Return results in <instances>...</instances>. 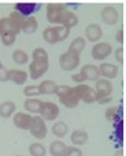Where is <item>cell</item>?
Returning <instances> with one entry per match:
<instances>
[{"instance_id":"cell-1","label":"cell","mask_w":126,"mask_h":156,"mask_svg":"<svg viewBox=\"0 0 126 156\" xmlns=\"http://www.w3.org/2000/svg\"><path fill=\"white\" fill-rule=\"evenodd\" d=\"M49 53L44 48L38 47L32 51V61L29 64L28 72L30 78L36 80L43 77L50 68Z\"/></svg>"},{"instance_id":"cell-2","label":"cell","mask_w":126,"mask_h":156,"mask_svg":"<svg viewBox=\"0 0 126 156\" xmlns=\"http://www.w3.org/2000/svg\"><path fill=\"white\" fill-rule=\"evenodd\" d=\"M56 95L60 104L67 109H75L80 104V98L77 94L75 87L70 85H58Z\"/></svg>"},{"instance_id":"cell-3","label":"cell","mask_w":126,"mask_h":156,"mask_svg":"<svg viewBox=\"0 0 126 156\" xmlns=\"http://www.w3.org/2000/svg\"><path fill=\"white\" fill-rule=\"evenodd\" d=\"M71 28L64 25L49 26L43 30V39L51 45L65 41L70 35Z\"/></svg>"},{"instance_id":"cell-4","label":"cell","mask_w":126,"mask_h":156,"mask_svg":"<svg viewBox=\"0 0 126 156\" xmlns=\"http://www.w3.org/2000/svg\"><path fill=\"white\" fill-rule=\"evenodd\" d=\"M67 7L61 3H49L46 6V18L52 24L60 25L65 9Z\"/></svg>"},{"instance_id":"cell-5","label":"cell","mask_w":126,"mask_h":156,"mask_svg":"<svg viewBox=\"0 0 126 156\" xmlns=\"http://www.w3.org/2000/svg\"><path fill=\"white\" fill-rule=\"evenodd\" d=\"M59 66L63 71L71 72L78 68L81 63V55H76L69 51L62 52L58 58Z\"/></svg>"},{"instance_id":"cell-6","label":"cell","mask_w":126,"mask_h":156,"mask_svg":"<svg viewBox=\"0 0 126 156\" xmlns=\"http://www.w3.org/2000/svg\"><path fill=\"white\" fill-rule=\"evenodd\" d=\"M113 47L107 42H97L91 48V57L97 61L107 59L113 53Z\"/></svg>"},{"instance_id":"cell-7","label":"cell","mask_w":126,"mask_h":156,"mask_svg":"<svg viewBox=\"0 0 126 156\" xmlns=\"http://www.w3.org/2000/svg\"><path fill=\"white\" fill-rule=\"evenodd\" d=\"M74 87L81 101L85 102V104H93L96 102L97 92L95 88L85 83H79Z\"/></svg>"},{"instance_id":"cell-8","label":"cell","mask_w":126,"mask_h":156,"mask_svg":"<svg viewBox=\"0 0 126 156\" xmlns=\"http://www.w3.org/2000/svg\"><path fill=\"white\" fill-rule=\"evenodd\" d=\"M31 136L37 140H44L48 135V127L46 120L40 115H34L29 129Z\"/></svg>"},{"instance_id":"cell-9","label":"cell","mask_w":126,"mask_h":156,"mask_svg":"<svg viewBox=\"0 0 126 156\" xmlns=\"http://www.w3.org/2000/svg\"><path fill=\"white\" fill-rule=\"evenodd\" d=\"M59 107L51 101H44L39 115L46 121H54L59 116Z\"/></svg>"},{"instance_id":"cell-10","label":"cell","mask_w":126,"mask_h":156,"mask_svg":"<svg viewBox=\"0 0 126 156\" xmlns=\"http://www.w3.org/2000/svg\"><path fill=\"white\" fill-rule=\"evenodd\" d=\"M32 120H33V116L29 112H15V115H13L14 125L18 129H20V130L23 131H29Z\"/></svg>"},{"instance_id":"cell-11","label":"cell","mask_w":126,"mask_h":156,"mask_svg":"<svg viewBox=\"0 0 126 156\" xmlns=\"http://www.w3.org/2000/svg\"><path fill=\"white\" fill-rule=\"evenodd\" d=\"M95 90L97 92V99L102 97H109L113 93V87L111 80L105 78H102V79H98L95 82Z\"/></svg>"},{"instance_id":"cell-12","label":"cell","mask_w":126,"mask_h":156,"mask_svg":"<svg viewBox=\"0 0 126 156\" xmlns=\"http://www.w3.org/2000/svg\"><path fill=\"white\" fill-rule=\"evenodd\" d=\"M85 39L90 43L99 42L104 35L101 26L98 23H89L85 29Z\"/></svg>"},{"instance_id":"cell-13","label":"cell","mask_w":126,"mask_h":156,"mask_svg":"<svg viewBox=\"0 0 126 156\" xmlns=\"http://www.w3.org/2000/svg\"><path fill=\"white\" fill-rule=\"evenodd\" d=\"M101 19L104 23L110 26L116 25L119 19L118 11L113 6H106L101 11Z\"/></svg>"},{"instance_id":"cell-14","label":"cell","mask_w":126,"mask_h":156,"mask_svg":"<svg viewBox=\"0 0 126 156\" xmlns=\"http://www.w3.org/2000/svg\"><path fill=\"white\" fill-rule=\"evenodd\" d=\"M80 73L81 74L86 80H89V82H96L98 79H100V71H99V67L94 65V64H85L83 67L81 68Z\"/></svg>"},{"instance_id":"cell-15","label":"cell","mask_w":126,"mask_h":156,"mask_svg":"<svg viewBox=\"0 0 126 156\" xmlns=\"http://www.w3.org/2000/svg\"><path fill=\"white\" fill-rule=\"evenodd\" d=\"M99 71L100 75L105 79L108 80H113L117 77L119 68L116 64L110 63V62H103L101 63L99 66Z\"/></svg>"},{"instance_id":"cell-16","label":"cell","mask_w":126,"mask_h":156,"mask_svg":"<svg viewBox=\"0 0 126 156\" xmlns=\"http://www.w3.org/2000/svg\"><path fill=\"white\" fill-rule=\"evenodd\" d=\"M27 78H28V74L26 71L20 69H10L8 70V80L14 83L17 85H23Z\"/></svg>"},{"instance_id":"cell-17","label":"cell","mask_w":126,"mask_h":156,"mask_svg":"<svg viewBox=\"0 0 126 156\" xmlns=\"http://www.w3.org/2000/svg\"><path fill=\"white\" fill-rule=\"evenodd\" d=\"M70 141L73 146L76 147H81L88 142V134L85 130L81 129H76L72 132L70 136Z\"/></svg>"},{"instance_id":"cell-18","label":"cell","mask_w":126,"mask_h":156,"mask_svg":"<svg viewBox=\"0 0 126 156\" xmlns=\"http://www.w3.org/2000/svg\"><path fill=\"white\" fill-rule=\"evenodd\" d=\"M43 102L44 101L34 97L26 98L23 102V108L29 114H40L41 108L43 106Z\"/></svg>"},{"instance_id":"cell-19","label":"cell","mask_w":126,"mask_h":156,"mask_svg":"<svg viewBox=\"0 0 126 156\" xmlns=\"http://www.w3.org/2000/svg\"><path fill=\"white\" fill-rule=\"evenodd\" d=\"M20 31L16 28V26L12 23L11 19L2 18L0 19V36L8 35V34H17L19 35Z\"/></svg>"},{"instance_id":"cell-20","label":"cell","mask_w":126,"mask_h":156,"mask_svg":"<svg viewBox=\"0 0 126 156\" xmlns=\"http://www.w3.org/2000/svg\"><path fill=\"white\" fill-rule=\"evenodd\" d=\"M40 7L41 5L37 3H18L16 4L15 9L21 15H23L24 17H29L33 13L37 12Z\"/></svg>"},{"instance_id":"cell-21","label":"cell","mask_w":126,"mask_h":156,"mask_svg":"<svg viewBox=\"0 0 126 156\" xmlns=\"http://www.w3.org/2000/svg\"><path fill=\"white\" fill-rule=\"evenodd\" d=\"M78 23H79L78 16H77L74 12H72V11H70L68 8L65 9L60 25H64V26H66V27L73 28Z\"/></svg>"},{"instance_id":"cell-22","label":"cell","mask_w":126,"mask_h":156,"mask_svg":"<svg viewBox=\"0 0 126 156\" xmlns=\"http://www.w3.org/2000/svg\"><path fill=\"white\" fill-rule=\"evenodd\" d=\"M38 87H39L41 95H52L56 93L58 85L52 80H44L38 84Z\"/></svg>"},{"instance_id":"cell-23","label":"cell","mask_w":126,"mask_h":156,"mask_svg":"<svg viewBox=\"0 0 126 156\" xmlns=\"http://www.w3.org/2000/svg\"><path fill=\"white\" fill-rule=\"evenodd\" d=\"M16 110H17V106L13 101H5L0 104V117L5 119L10 118L15 115Z\"/></svg>"},{"instance_id":"cell-24","label":"cell","mask_w":126,"mask_h":156,"mask_svg":"<svg viewBox=\"0 0 126 156\" xmlns=\"http://www.w3.org/2000/svg\"><path fill=\"white\" fill-rule=\"evenodd\" d=\"M85 45H86V40L84 37H81V36L76 37V38L70 43V45L68 47V51L73 53H76V55H81V52L85 50Z\"/></svg>"},{"instance_id":"cell-25","label":"cell","mask_w":126,"mask_h":156,"mask_svg":"<svg viewBox=\"0 0 126 156\" xmlns=\"http://www.w3.org/2000/svg\"><path fill=\"white\" fill-rule=\"evenodd\" d=\"M69 127L64 121H56L52 126V133L54 137L62 139L68 134Z\"/></svg>"},{"instance_id":"cell-26","label":"cell","mask_w":126,"mask_h":156,"mask_svg":"<svg viewBox=\"0 0 126 156\" xmlns=\"http://www.w3.org/2000/svg\"><path fill=\"white\" fill-rule=\"evenodd\" d=\"M38 26H39V23H38L36 18L33 16H29V17H26L21 31L24 32L25 34H32L37 31Z\"/></svg>"},{"instance_id":"cell-27","label":"cell","mask_w":126,"mask_h":156,"mask_svg":"<svg viewBox=\"0 0 126 156\" xmlns=\"http://www.w3.org/2000/svg\"><path fill=\"white\" fill-rule=\"evenodd\" d=\"M66 147L67 146L64 142L56 140V141L51 143L50 147H49V153L51 156H62Z\"/></svg>"},{"instance_id":"cell-28","label":"cell","mask_w":126,"mask_h":156,"mask_svg":"<svg viewBox=\"0 0 126 156\" xmlns=\"http://www.w3.org/2000/svg\"><path fill=\"white\" fill-rule=\"evenodd\" d=\"M28 152L30 156H46L48 150L41 143H32L28 147Z\"/></svg>"},{"instance_id":"cell-29","label":"cell","mask_w":126,"mask_h":156,"mask_svg":"<svg viewBox=\"0 0 126 156\" xmlns=\"http://www.w3.org/2000/svg\"><path fill=\"white\" fill-rule=\"evenodd\" d=\"M12 59L14 62L18 65H24L27 62H28L29 56L27 55V52L24 51L23 50H16L12 53Z\"/></svg>"},{"instance_id":"cell-30","label":"cell","mask_w":126,"mask_h":156,"mask_svg":"<svg viewBox=\"0 0 126 156\" xmlns=\"http://www.w3.org/2000/svg\"><path fill=\"white\" fill-rule=\"evenodd\" d=\"M9 18L11 19V20H12L14 25L16 26V28L20 32L26 17H24L23 15H21L20 12H18V11H14V12H12L10 14Z\"/></svg>"},{"instance_id":"cell-31","label":"cell","mask_w":126,"mask_h":156,"mask_svg":"<svg viewBox=\"0 0 126 156\" xmlns=\"http://www.w3.org/2000/svg\"><path fill=\"white\" fill-rule=\"evenodd\" d=\"M23 93L27 98L37 97V96L41 95V92H40L39 87H38V85H26L23 90Z\"/></svg>"},{"instance_id":"cell-32","label":"cell","mask_w":126,"mask_h":156,"mask_svg":"<svg viewBox=\"0 0 126 156\" xmlns=\"http://www.w3.org/2000/svg\"><path fill=\"white\" fill-rule=\"evenodd\" d=\"M62 156H83V151L76 146H67Z\"/></svg>"},{"instance_id":"cell-33","label":"cell","mask_w":126,"mask_h":156,"mask_svg":"<svg viewBox=\"0 0 126 156\" xmlns=\"http://www.w3.org/2000/svg\"><path fill=\"white\" fill-rule=\"evenodd\" d=\"M105 116H106V119L110 122L116 120L118 117V108L117 107L108 108L105 112Z\"/></svg>"},{"instance_id":"cell-34","label":"cell","mask_w":126,"mask_h":156,"mask_svg":"<svg viewBox=\"0 0 126 156\" xmlns=\"http://www.w3.org/2000/svg\"><path fill=\"white\" fill-rule=\"evenodd\" d=\"M17 36H18L17 34H8V35L0 36V38H1V42H2L3 46H5V47H11L16 42Z\"/></svg>"},{"instance_id":"cell-35","label":"cell","mask_w":126,"mask_h":156,"mask_svg":"<svg viewBox=\"0 0 126 156\" xmlns=\"http://www.w3.org/2000/svg\"><path fill=\"white\" fill-rule=\"evenodd\" d=\"M113 55H114V58L120 64V65H123V62H124V49L123 47H117L116 50L113 51Z\"/></svg>"},{"instance_id":"cell-36","label":"cell","mask_w":126,"mask_h":156,"mask_svg":"<svg viewBox=\"0 0 126 156\" xmlns=\"http://www.w3.org/2000/svg\"><path fill=\"white\" fill-rule=\"evenodd\" d=\"M0 82H8V70L4 67L3 64H0Z\"/></svg>"},{"instance_id":"cell-37","label":"cell","mask_w":126,"mask_h":156,"mask_svg":"<svg viewBox=\"0 0 126 156\" xmlns=\"http://www.w3.org/2000/svg\"><path fill=\"white\" fill-rule=\"evenodd\" d=\"M71 79H72V80L74 83H76L77 84L79 83H84L85 82V78L81 76V74L79 72V73H76V74H73L72 77H71Z\"/></svg>"},{"instance_id":"cell-38","label":"cell","mask_w":126,"mask_h":156,"mask_svg":"<svg viewBox=\"0 0 126 156\" xmlns=\"http://www.w3.org/2000/svg\"><path fill=\"white\" fill-rule=\"evenodd\" d=\"M116 40L117 43H119V44H123L124 42V32H123V29L120 28L117 31V34H116Z\"/></svg>"},{"instance_id":"cell-39","label":"cell","mask_w":126,"mask_h":156,"mask_svg":"<svg viewBox=\"0 0 126 156\" xmlns=\"http://www.w3.org/2000/svg\"><path fill=\"white\" fill-rule=\"evenodd\" d=\"M113 100L112 98V96H109V97H102V98H99V99H97V103H99V104H107V103H110Z\"/></svg>"},{"instance_id":"cell-40","label":"cell","mask_w":126,"mask_h":156,"mask_svg":"<svg viewBox=\"0 0 126 156\" xmlns=\"http://www.w3.org/2000/svg\"><path fill=\"white\" fill-rule=\"evenodd\" d=\"M114 156H123V150L122 149H118L114 153Z\"/></svg>"},{"instance_id":"cell-41","label":"cell","mask_w":126,"mask_h":156,"mask_svg":"<svg viewBox=\"0 0 126 156\" xmlns=\"http://www.w3.org/2000/svg\"><path fill=\"white\" fill-rule=\"evenodd\" d=\"M15 156H23V155H15Z\"/></svg>"},{"instance_id":"cell-42","label":"cell","mask_w":126,"mask_h":156,"mask_svg":"<svg viewBox=\"0 0 126 156\" xmlns=\"http://www.w3.org/2000/svg\"><path fill=\"white\" fill-rule=\"evenodd\" d=\"M0 64H2V62H1V61H0Z\"/></svg>"}]
</instances>
